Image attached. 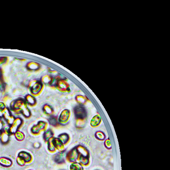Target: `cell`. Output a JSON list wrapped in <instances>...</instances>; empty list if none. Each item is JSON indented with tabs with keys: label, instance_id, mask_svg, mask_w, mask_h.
<instances>
[{
	"label": "cell",
	"instance_id": "cell-13",
	"mask_svg": "<svg viewBox=\"0 0 170 170\" xmlns=\"http://www.w3.org/2000/svg\"><path fill=\"white\" fill-rule=\"evenodd\" d=\"M79 155H82L85 157H90L89 152L88 149L85 146L79 145L76 147Z\"/></svg>",
	"mask_w": 170,
	"mask_h": 170
},
{
	"label": "cell",
	"instance_id": "cell-22",
	"mask_svg": "<svg viewBox=\"0 0 170 170\" xmlns=\"http://www.w3.org/2000/svg\"><path fill=\"white\" fill-rule=\"evenodd\" d=\"M80 163L83 166H87L89 163V157H85L82 155H79L78 160Z\"/></svg>",
	"mask_w": 170,
	"mask_h": 170
},
{
	"label": "cell",
	"instance_id": "cell-5",
	"mask_svg": "<svg viewBox=\"0 0 170 170\" xmlns=\"http://www.w3.org/2000/svg\"><path fill=\"white\" fill-rule=\"evenodd\" d=\"M47 123L44 121H39L37 124L35 125L31 128L30 131L34 135H38L41 131L46 130Z\"/></svg>",
	"mask_w": 170,
	"mask_h": 170
},
{
	"label": "cell",
	"instance_id": "cell-28",
	"mask_svg": "<svg viewBox=\"0 0 170 170\" xmlns=\"http://www.w3.org/2000/svg\"><path fill=\"white\" fill-rule=\"evenodd\" d=\"M51 139L48 141L47 148L48 151H50V152L53 153V152H55L56 150L55 148L54 147V145H53V143H52V139Z\"/></svg>",
	"mask_w": 170,
	"mask_h": 170
},
{
	"label": "cell",
	"instance_id": "cell-36",
	"mask_svg": "<svg viewBox=\"0 0 170 170\" xmlns=\"http://www.w3.org/2000/svg\"><path fill=\"white\" fill-rule=\"evenodd\" d=\"M1 72H0V77H1Z\"/></svg>",
	"mask_w": 170,
	"mask_h": 170
},
{
	"label": "cell",
	"instance_id": "cell-27",
	"mask_svg": "<svg viewBox=\"0 0 170 170\" xmlns=\"http://www.w3.org/2000/svg\"><path fill=\"white\" fill-rule=\"evenodd\" d=\"M76 101L80 105H83L86 103V100L85 98L81 95H78L76 97Z\"/></svg>",
	"mask_w": 170,
	"mask_h": 170
},
{
	"label": "cell",
	"instance_id": "cell-9",
	"mask_svg": "<svg viewBox=\"0 0 170 170\" xmlns=\"http://www.w3.org/2000/svg\"><path fill=\"white\" fill-rule=\"evenodd\" d=\"M71 112L69 110L65 109L62 111L58 118L59 123L61 124L66 123L69 119Z\"/></svg>",
	"mask_w": 170,
	"mask_h": 170
},
{
	"label": "cell",
	"instance_id": "cell-15",
	"mask_svg": "<svg viewBox=\"0 0 170 170\" xmlns=\"http://www.w3.org/2000/svg\"><path fill=\"white\" fill-rule=\"evenodd\" d=\"M18 156L21 157L25 161L26 163H29L32 161V157L30 153L25 151H21L18 153Z\"/></svg>",
	"mask_w": 170,
	"mask_h": 170
},
{
	"label": "cell",
	"instance_id": "cell-25",
	"mask_svg": "<svg viewBox=\"0 0 170 170\" xmlns=\"http://www.w3.org/2000/svg\"><path fill=\"white\" fill-rule=\"evenodd\" d=\"M70 170H83V168L81 164L76 163V162L72 163L71 165L70 166Z\"/></svg>",
	"mask_w": 170,
	"mask_h": 170
},
{
	"label": "cell",
	"instance_id": "cell-11",
	"mask_svg": "<svg viewBox=\"0 0 170 170\" xmlns=\"http://www.w3.org/2000/svg\"><path fill=\"white\" fill-rule=\"evenodd\" d=\"M56 88L59 91L63 92H67L70 91L68 84L65 80H59L58 81L56 84Z\"/></svg>",
	"mask_w": 170,
	"mask_h": 170
},
{
	"label": "cell",
	"instance_id": "cell-3",
	"mask_svg": "<svg viewBox=\"0 0 170 170\" xmlns=\"http://www.w3.org/2000/svg\"><path fill=\"white\" fill-rule=\"evenodd\" d=\"M23 123V120L19 117L15 118L14 121L11 125L9 126L8 133L10 135H14L15 132L19 131L20 127L22 126Z\"/></svg>",
	"mask_w": 170,
	"mask_h": 170
},
{
	"label": "cell",
	"instance_id": "cell-32",
	"mask_svg": "<svg viewBox=\"0 0 170 170\" xmlns=\"http://www.w3.org/2000/svg\"><path fill=\"white\" fill-rule=\"evenodd\" d=\"M104 145H105V147L109 150L112 148V145H111V141L109 138H108L106 139L105 142H104Z\"/></svg>",
	"mask_w": 170,
	"mask_h": 170
},
{
	"label": "cell",
	"instance_id": "cell-37",
	"mask_svg": "<svg viewBox=\"0 0 170 170\" xmlns=\"http://www.w3.org/2000/svg\"><path fill=\"white\" fill-rule=\"evenodd\" d=\"M32 170L29 169V170Z\"/></svg>",
	"mask_w": 170,
	"mask_h": 170
},
{
	"label": "cell",
	"instance_id": "cell-29",
	"mask_svg": "<svg viewBox=\"0 0 170 170\" xmlns=\"http://www.w3.org/2000/svg\"><path fill=\"white\" fill-rule=\"evenodd\" d=\"M27 67L29 69L36 70L39 68V65L37 63L31 62L28 64Z\"/></svg>",
	"mask_w": 170,
	"mask_h": 170
},
{
	"label": "cell",
	"instance_id": "cell-35",
	"mask_svg": "<svg viewBox=\"0 0 170 170\" xmlns=\"http://www.w3.org/2000/svg\"><path fill=\"white\" fill-rule=\"evenodd\" d=\"M2 132H3V131H2L0 130V136H1V135L2 134Z\"/></svg>",
	"mask_w": 170,
	"mask_h": 170
},
{
	"label": "cell",
	"instance_id": "cell-6",
	"mask_svg": "<svg viewBox=\"0 0 170 170\" xmlns=\"http://www.w3.org/2000/svg\"><path fill=\"white\" fill-rule=\"evenodd\" d=\"M6 122L9 126L11 125L14 121L15 117L13 115L12 112L7 107L2 113V118Z\"/></svg>",
	"mask_w": 170,
	"mask_h": 170
},
{
	"label": "cell",
	"instance_id": "cell-14",
	"mask_svg": "<svg viewBox=\"0 0 170 170\" xmlns=\"http://www.w3.org/2000/svg\"><path fill=\"white\" fill-rule=\"evenodd\" d=\"M12 165V161L9 158L6 157L0 158V166L4 168H9Z\"/></svg>",
	"mask_w": 170,
	"mask_h": 170
},
{
	"label": "cell",
	"instance_id": "cell-12",
	"mask_svg": "<svg viewBox=\"0 0 170 170\" xmlns=\"http://www.w3.org/2000/svg\"><path fill=\"white\" fill-rule=\"evenodd\" d=\"M102 121L100 115H96L92 117L90 121V125L93 128L97 127L100 125Z\"/></svg>",
	"mask_w": 170,
	"mask_h": 170
},
{
	"label": "cell",
	"instance_id": "cell-23",
	"mask_svg": "<svg viewBox=\"0 0 170 170\" xmlns=\"http://www.w3.org/2000/svg\"><path fill=\"white\" fill-rule=\"evenodd\" d=\"M17 140L18 141H22L25 139V135L23 132L18 131L14 134Z\"/></svg>",
	"mask_w": 170,
	"mask_h": 170
},
{
	"label": "cell",
	"instance_id": "cell-17",
	"mask_svg": "<svg viewBox=\"0 0 170 170\" xmlns=\"http://www.w3.org/2000/svg\"><path fill=\"white\" fill-rule=\"evenodd\" d=\"M54 132L52 129L46 130L43 134V139L45 142H47L49 140L54 137Z\"/></svg>",
	"mask_w": 170,
	"mask_h": 170
},
{
	"label": "cell",
	"instance_id": "cell-26",
	"mask_svg": "<svg viewBox=\"0 0 170 170\" xmlns=\"http://www.w3.org/2000/svg\"><path fill=\"white\" fill-rule=\"evenodd\" d=\"M95 136L98 140L103 141L105 140L106 136L104 132L101 131H97L95 134Z\"/></svg>",
	"mask_w": 170,
	"mask_h": 170
},
{
	"label": "cell",
	"instance_id": "cell-33",
	"mask_svg": "<svg viewBox=\"0 0 170 170\" xmlns=\"http://www.w3.org/2000/svg\"><path fill=\"white\" fill-rule=\"evenodd\" d=\"M6 126L5 123L2 118H0V130L3 131L4 128Z\"/></svg>",
	"mask_w": 170,
	"mask_h": 170
},
{
	"label": "cell",
	"instance_id": "cell-24",
	"mask_svg": "<svg viewBox=\"0 0 170 170\" xmlns=\"http://www.w3.org/2000/svg\"><path fill=\"white\" fill-rule=\"evenodd\" d=\"M42 81L43 83L46 85H50L53 83V80L50 76L46 75L43 77Z\"/></svg>",
	"mask_w": 170,
	"mask_h": 170
},
{
	"label": "cell",
	"instance_id": "cell-7",
	"mask_svg": "<svg viewBox=\"0 0 170 170\" xmlns=\"http://www.w3.org/2000/svg\"><path fill=\"white\" fill-rule=\"evenodd\" d=\"M78 157L79 154L75 147L66 153V160L70 163H75L78 160Z\"/></svg>",
	"mask_w": 170,
	"mask_h": 170
},
{
	"label": "cell",
	"instance_id": "cell-4",
	"mask_svg": "<svg viewBox=\"0 0 170 170\" xmlns=\"http://www.w3.org/2000/svg\"><path fill=\"white\" fill-rule=\"evenodd\" d=\"M43 88V85L41 82L37 80H33L29 83V88L32 95H37L40 94Z\"/></svg>",
	"mask_w": 170,
	"mask_h": 170
},
{
	"label": "cell",
	"instance_id": "cell-31",
	"mask_svg": "<svg viewBox=\"0 0 170 170\" xmlns=\"http://www.w3.org/2000/svg\"><path fill=\"white\" fill-rule=\"evenodd\" d=\"M6 105L3 102H0V118H1L2 113L6 108Z\"/></svg>",
	"mask_w": 170,
	"mask_h": 170
},
{
	"label": "cell",
	"instance_id": "cell-2",
	"mask_svg": "<svg viewBox=\"0 0 170 170\" xmlns=\"http://www.w3.org/2000/svg\"><path fill=\"white\" fill-rule=\"evenodd\" d=\"M74 113L77 120L84 121L87 117V112L82 105L76 106L74 109Z\"/></svg>",
	"mask_w": 170,
	"mask_h": 170
},
{
	"label": "cell",
	"instance_id": "cell-8",
	"mask_svg": "<svg viewBox=\"0 0 170 170\" xmlns=\"http://www.w3.org/2000/svg\"><path fill=\"white\" fill-rule=\"evenodd\" d=\"M66 155V152L65 150L62 151H59L54 155L53 159L57 164H63L65 162Z\"/></svg>",
	"mask_w": 170,
	"mask_h": 170
},
{
	"label": "cell",
	"instance_id": "cell-16",
	"mask_svg": "<svg viewBox=\"0 0 170 170\" xmlns=\"http://www.w3.org/2000/svg\"><path fill=\"white\" fill-rule=\"evenodd\" d=\"M25 101L27 105L31 107H34L37 104L36 99L31 95H26L25 98Z\"/></svg>",
	"mask_w": 170,
	"mask_h": 170
},
{
	"label": "cell",
	"instance_id": "cell-21",
	"mask_svg": "<svg viewBox=\"0 0 170 170\" xmlns=\"http://www.w3.org/2000/svg\"><path fill=\"white\" fill-rule=\"evenodd\" d=\"M58 138L63 143L64 145H66L70 140V136L68 134L62 133L59 134L58 136Z\"/></svg>",
	"mask_w": 170,
	"mask_h": 170
},
{
	"label": "cell",
	"instance_id": "cell-30",
	"mask_svg": "<svg viewBox=\"0 0 170 170\" xmlns=\"http://www.w3.org/2000/svg\"><path fill=\"white\" fill-rule=\"evenodd\" d=\"M16 162L19 166H23L26 163L24 159L18 156L17 158H16Z\"/></svg>",
	"mask_w": 170,
	"mask_h": 170
},
{
	"label": "cell",
	"instance_id": "cell-20",
	"mask_svg": "<svg viewBox=\"0 0 170 170\" xmlns=\"http://www.w3.org/2000/svg\"><path fill=\"white\" fill-rule=\"evenodd\" d=\"M48 122L52 126L58 127L59 125V123L58 120V118L54 115L50 116L48 119Z\"/></svg>",
	"mask_w": 170,
	"mask_h": 170
},
{
	"label": "cell",
	"instance_id": "cell-18",
	"mask_svg": "<svg viewBox=\"0 0 170 170\" xmlns=\"http://www.w3.org/2000/svg\"><path fill=\"white\" fill-rule=\"evenodd\" d=\"M43 112L47 115H53L54 112V109L51 106L48 104H45L43 107Z\"/></svg>",
	"mask_w": 170,
	"mask_h": 170
},
{
	"label": "cell",
	"instance_id": "cell-1",
	"mask_svg": "<svg viewBox=\"0 0 170 170\" xmlns=\"http://www.w3.org/2000/svg\"><path fill=\"white\" fill-rule=\"evenodd\" d=\"M9 109L15 113L21 114L26 118H28L32 115L25 100L22 98H18L12 101L10 104Z\"/></svg>",
	"mask_w": 170,
	"mask_h": 170
},
{
	"label": "cell",
	"instance_id": "cell-34",
	"mask_svg": "<svg viewBox=\"0 0 170 170\" xmlns=\"http://www.w3.org/2000/svg\"><path fill=\"white\" fill-rule=\"evenodd\" d=\"M34 147L36 148H40L41 147V143L38 142H35V143H34Z\"/></svg>",
	"mask_w": 170,
	"mask_h": 170
},
{
	"label": "cell",
	"instance_id": "cell-10",
	"mask_svg": "<svg viewBox=\"0 0 170 170\" xmlns=\"http://www.w3.org/2000/svg\"><path fill=\"white\" fill-rule=\"evenodd\" d=\"M52 142L56 150L59 151H62L64 150V145L58 137H53L52 139Z\"/></svg>",
	"mask_w": 170,
	"mask_h": 170
},
{
	"label": "cell",
	"instance_id": "cell-19",
	"mask_svg": "<svg viewBox=\"0 0 170 170\" xmlns=\"http://www.w3.org/2000/svg\"><path fill=\"white\" fill-rule=\"evenodd\" d=\"M10 135L7 132L3 131L1 135L0 136V141L3 145H6L9 142Z\"/></svg>",
	"mask_w": 170,
	"mask_h": 170
}]
</instances>
